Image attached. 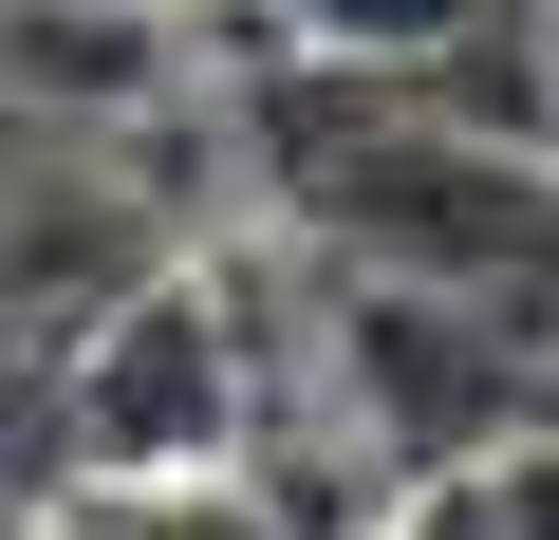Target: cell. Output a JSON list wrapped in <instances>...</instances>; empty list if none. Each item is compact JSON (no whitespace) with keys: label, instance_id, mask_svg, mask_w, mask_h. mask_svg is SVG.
Here are the masks:
<instances>
[{"label":"cell","instance_id":"6da1fadb","mask_svg":"<svg viewBox=\"0 0 559 540\" xmlns=\"http://www.w3.org/2000/svg\"><path fill=\"white\" fill-rule=\"evenodd\" d=\"M75 447H94V484H224L242 466V317H224V280L150 261L131 299L75 317Z\"/></svg>","mask_w":559,"mask_h":540},{"label":"cell","instance_id":"277c9868","mask_svg":"<svg viewBox=\"0 0 559 540\" xmlns=\"http://www.w3.org/2000/svg\"><path fill=\"white\" fill-rule=\"evenodd\" d=\"M0 540H20V521H0Z\"/></svg>","mask_w":559,"mask_h":540},{"label":"cell","instance_id":"7a4b0ae2","mask_svg":"<svg viewBox=\"0 0 559 540\" xmlns=\"http://www.w3.org/2000/svg\"><path fill=\"white\" fill-rule=\"evenodd\" d=\"M75 503H94V447H75V336L0 299V521L57 540Z\"/></svg>","mask_w":559,"mask_h":540},{"label":"cell","instance_id":"3957f363","mask_svg":"<svg viewBox=\"0 0 559 540\" xmlns=\"http://www.w3.org/2000/svg\"><path fill=\"white\" fill-rule=\"evenodd\" d=\"M411 540H522L503 466H448V484H411Z\"/></svg>","mask_w":559,"mask_h":540}]
</instances>
